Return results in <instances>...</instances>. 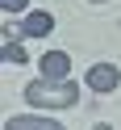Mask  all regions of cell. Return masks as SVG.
<instances>
[{"mask_svg":"<svg viewBox=\"0 0 121 130\" xmlns=\"http://www.w3.org/2000/svg\"><path fill=\"white\" fill-rule=\"evenodd\" d=\"M25 101L34 109H71L79 101V84L75 80H29L25 84Z\"/></svg>","mask_w":121,"mask_h":130,"instance_id":"1","label":"cell"},{"mask_svg":"<svg viewBox=\"0 0 121 130\" xmlns=\"http://www.w3.org/2000/svg\"><path fill=\"white\" fill-rule=\"evenodd\" d=\"M84 84L92 88V92H113V88L121 84V71L113 67V63H92L88 76H84Z\"/></svg>","mask_w":121,"mask_h":130,"instance_id":"2","label":"cell"},{"mask_svg":"<svg viewBox=\"0 0 121 130\" xmlns=\"http://www.w3.org/2000/svg\"><path fill=\"white\" fill-rule=\"evenodd\" d=\"M67 71H71L67 51H46V55H42V76H46V80H67Z\"/></svg>","mask_w":121,"mask_h":130,"instance_id":"3","label":"cell"},{"mask_svg":"<svg viewBox=\"0 0 121 130\" xmlns=\"http://www.w3.org/2000/svg\"><path fill=\"white\" fill-rule=\"evenodd\" d=\"M4 130H63V126L50 122V118H38V113H21V118H9V122H4Z\"/></svg>","mask_w":121,"mask_h":130,"instance_id":"4","label":"cell"},{"mask_svg":"<svg viewBox=\"0 0 121 130\" xmlns=\"http://www.w3.org/2000/svg\"><path fill=\"white\" fill-rule=\"evenodd\" d=\"M50 29H54L50 13H25V21H21V34L25 38H42V34H50Z\"/></svg>","mask_w":121,"mask_h":130,"instance_id":"5","label":"cell"},{"mask_svg":"<svg viewBox=\"0 0 121 130\" xmlns=\"http://www.w3.org/2000/svg\"><path fill=\"white\" fill-rule=\"evenodd\" d=\"M4 63H17L21 67V63H25V46L21 42H4Z\"/></svg>","mask_w":121,"mask_h":130,"instance_id":"6","label":"cell"},{"mask_svg":"<svg viewBox=\"0 0 121 130\" xmlns=\"http://www.w3.org/2000/svg\"><path fill=\"white\" fill-rule=\"evenodd\" d=\"M25 4H29V0H0L4 13H25Z\"/></svg>","mask_w":121,"mask_h":130,"instance_id":"7","label":"cell"},{"mask_svg":"<svg viewBox=\"0 0 121 130\" xmlns=\"http://www.w3.org/2000/svg\"><path fill=\"white\" fill-rule=\"evenodd\" d=\"M96 130H109V126H104V122H100V126H96Z\"/></svg>","mask_w":121,"mask_h":130,"instance_id":"8","label":"cell"},{"mask_svg":"<svg viewBox=\"0 0 121 130\" xmlns=\"http://www.w3.org/2000/svg\"><path fill=\"white\" fill-rule=\"evenodd\" d=\"M96 4H100V0H96Z\"/></svg>","mask_w":121,"mask_h":130,"instance_id":"9","label":"cell"}]
</instances>
